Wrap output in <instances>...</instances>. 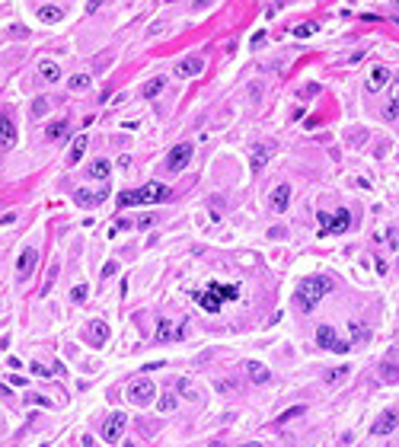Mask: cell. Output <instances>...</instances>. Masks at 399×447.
Returning a JSON list of instances; mask_svg holds the SVG:
<instances>
[{"label":"cell","instance_id":"cell-1","mask_svg":"<svg viewBox=\"0 0 399 447\" xmlns=\"http://www.w3.org/2000/svg\"><path fill=\"white\" fill-rule=\"evenodd\" d=\"M156 201H173V189L160 186V182H147L135 192H122L118 195V204L122 208H135V204H156Z\"/></svg>","mask_w":399,"mask_h":447},{"label":"cell","instance_id":"cell-2","mask_svg":"<svg viewBox=\"0 0 399 447\" xmlns=\"http://www.w3.org/2000/svg\"><path fill=\"white\" fill-rule=\"evenodd\" d=\"M329 291H332V281L326 275H307L304 281H300V287H297V307L300 310H313Z\"/></svg>","mask_w":399,"mask_h":447},{"label":"cell","instance_id":"cell-3","mask_svg":"<svg viewBox=\"0 0 399 447\" xmlns=\"http://www.w3.org/2000/svg\"><path fill=\"white\" fill-rule=\"evenodd\" d=\"M240 297V287L236 284H208L204 291H198L195 294V304L201 307V310H208V313H217L221 310V304L224 300H236Z\"/></svg>","mask_w":399,"mask_h":447},{"label":"cell","instance_id":"cell-4","mask_svg":"<svg viewBox=\"0 0 399 447\" xmlns=\"http://www.w3.org/2000/svg\"><path fill=\"white\" fill-rule=\"evenodd\" d=\"M128 400L135 403V406H150L153 403V396H156V386L150 383V377H141V380H131L128 383Z\"/></svg>","mask_w":399,"mask_h":447},{"label":"cell","instance_id":"cell-5","mask_svg":"<svg viewBox=\"0 0 399 447\" xmlns=\"http://www.w3.org/2000/svg\"><path fill=\"white\" fill-rule=\"evenodd\" d=\"M320 221H323V233H345L348 227L355 224V214L348 211V208H338L332 217L329 214H320Z\"/></svg>","mask_w":399,"mask_h":447},{"label":"cell","instance_id":"cell-6","mask_svg":"<svg viewBox=\"0 0 399 447\" xmlns=\"http://www.w3.org/2000/svg\"><path fill=\"white\" fill-rule=\"evenodd\" d=\"M125 412H112L105 418V425H102V441H109V444H115L118 438H122V431H125Z\"/></svg>","mask_w":399,"mask_h":447},{"label":"cell","instance_id":"cell-7","mask_svg":"<svg viewBox=\"0 0 399 447\" xmlns=\"http://www.w3.org/2000/svg\"><path fill=\"white\" fill-rule=\"evenodd\" d=\"M189 160H192V144H176V147L169 150L166 170H173V173H179V170H185V166H189Z\"/></svg>","mask_w":399,"mask_h":447},{"label":"cell","instance_id":"cell-8","mask_svg":"<svg viewBox=\"0 0 399 447\" xmlns=\"http://www.w3.org/2000/svg\"><path fill=\"white\" fill-rule=\"evenodd\" d=\"M316 342H320L323 348H329V352H335V355H345V352H348V342H338V339H335L332 326H320V329H316Z\"/></svg>","mask_w":399,"mask_h":447},{"label":"cell","instance_id":"cell-9","mask_svg":"<svg viewBox=\"0 0 399 447\" xmlns=\"http://www.w3.org/2000/svg\"><path fill=\"white\" fill-rule=\"evenodd\" d=\"M35 262H39V252H35L32 246H26V249H22V256H19V262H16V275H19V281H26V278L35 272Z\"/></svg>","mask_w":399,"mask_h":447},{"label":"cell","instance_id":"cell-10","mask_svg":"<svg viewBox=\"0 0 399 447\" xmlns=\"http://www.w3.org/2000/svg\"><path fill=\"white\" fill-rule=\"evenodd\" d=\"M179 335H185V326L182 329H176L173 320H156V332H153V342H173Z\"/></svg>","mask_w":399,"mask_h":447},{"label":"cell","instance_id":"cell-11","mask_svg":"<svg viewBox=\"0 0 399 447\" xmlns=\"http://www.w3.org/2000/svg\"><path fill=\"white\" fill-rule=\"evenodd\" d=\"M396 425H399V415L393 412V409H386V412L377 418V422H374V434H390V431H396Z\"/></svg>","mask_w":399,"mask_h":447},{"label":"cell","instance_id":"cell-12","mask_svg":"<svg viewBox=\"0 0 399 447\" xmlns=\"http://www.w3.org/2000/svg\"><path fill=\"white\" fill-rule=\"evenodd\" d=\"M16 141H19V135H16V125L10 122L7 115H0V147H13Z\"/></svg>","mask_w":399,"mask_h":447},{"label":"cell","instance_id":"cell-13","mask_svg":"<svg viewBox=\"0 0 399 447\" xmlns=\"http://www.w3.org/2000/svg\"><path fill=\"white\" fill-rule=\"evenodd\" d=\"M201 70H204L201 58H185L182 64H176V77H198Z\"/></svg>","mask_w":399,"mask_h":447},{"label":"cell","instance_id":"cell-14","mask_svg":"<svg viewBox=\"0 0 399 447\" xmlns=\"http://www.w3.org/2000/svg\"><path fill=\"white\" fill-rule=\"evenodd\" d=\"M74 201H77V204H83V208H93V204H102V201H105V192L77 189V192H74Z\"/></svg>","mask_w":399,"mask_h":447},{"label":"cell","instance_id":"cell-15","mask_svg":"<svg viewBox=\"0 0 399 447\" xmlns=\"http://www.w3.org/2000/svg\"><path fill=\"white\" fill-rule=\"evenodd\" d=\"M287 204H291V186H278L272 192V208L281 214V211H287Z\"/></svg>","mask_w":399,"mask_h":447},{"label":"cell","instance_id":"cell-16","mask_svg":"<svg viewBox=\"0 0 399 447\" xmlns=\"http://www.w3.org/2000/svg\"><path fill=\"white\" fill-rule=\"evenodd\" d=\"M246 374H249L252 383H269V380H272V371L265 367V364H259V361H249V364H246Z\"/></svg>","mask_w":399,"mask_h":447},{"label":"cell","instance_id":"cell-17","mask_svg":"<svg viewBox=\"0 0 399 447\" xmlns=\"http://www.w3.org/2000/svg\"><path fill=\"white\" fill-rule=\"evenodd\" d=\"M390 80H393V77H390V70H386L383 64H377V67L370 70V80H367V87H370V90H383Z\"/></svg>","mask_w":399,"mask_h":447},{"label":"cell","instance_id":"cell-18","mask_svg":"<svg viewBox=\"0 0 399 447\" xmlns=\"http://www.w3.org/2000/svg\"><path fill=\"white\" fill-rule=\"evenodd\" d=\"M87 135H80V138H74V147H70V153H67V160H70V166H74V163H80V156L83 153H87Z\"/></svg>","mask_w":399,"mask_h":447},{"label":"cell","instance_id":"cell-19","mask_svg":"<svg viewBox=\"0 0 399 447\" xmlns=\"http://www.w3.org/2000/svg\"><path fill=\"white\" fill-rule=\"evenodd\" d=\"M399 115V80H390V106H386V118Z\"/></svg>","mask_w":399,"mask_h":447},{"label":"cell","instance_id":"cell-20","mask_svg":"<svg viewBox=\"0 0 399 447\" xmlns=\"http://www.w3.org/2000/svg\"><path fill=\"white\" fill-rule=\"evenodd\" d=\"M269 153H272V144H256V153H252V173L262 170L265 160H269Z\"/></svg>","mask_w":399,"mask_h":447},{"label":"cell","instance_id":"cell-21","mask_svg":"<svg viewBox=\"0 0 399 447\" xmlns=\"http://www.w3.org/2000/svg\"><path fill=\"white\" fill-rule=\"evenodd\" d=\"M39 19L58 22V19H61V7H58V4H42V7H39Z\"/></svg>","mask_w":399,"mask_h":447},{"label":"cell","instance_id":"cell-22","mask_svg":"<svg viewBox=\"0 0 399 447\" xmlns=\"http://www.w3.org/2000/svg\"><path fill=\"white\" fill-rule=\"evenodd\" d=\"M39 74H42V80L55 83L58 77H61V70H58V64H55V61H42V64H39Z\"/></svg>","mask_w":399,"mask_h":447},{"label":"cell","instance_id":"cell-23","mask_svg":"<svg viewBox=\"0 0 399 447\" xmlns=\"http://www.w3.org/2000/svg\"><path fill=\"white\" fill-rule=\"evenodd\" d=\"M367 335H370L367 326H364V323H358V320H352V342L361 345V342H367Z\"/></svg>","mask_w":399,"mask_h":447},{"label":"cell","instance_id":"cell-24","mask_svg":"<svg viewBox=\"0 0 399 447\" xmlns=\"http://www.w3.org/2000/svg\"><path fill=\"white\" fill-rule=\"evenodd\" d=\"M90 339H93V342H105V339H109V326H105L102 320H96V323L90 326Z\"/></svg>","mask_w":399,"mask_h":447},{"label":"cell","instance_id":"cell-25","mask_svg":"<svg viewBox=\"0 0 399 447\" xmlns=\"http://www.w3.org/2000/svg\"><path fill=\"white\" fill-rule=\"evenodd\" d=\"M45 138H48V141H61V138H67V122H55V125H48Z\"/></svg>","mask_w":399,"mask_h":447},{"label":"cell","instance_id":"cell-26","mask_svg":"<svg viewBox=\"0 0 399 447\" xmlns=\"http://www.w3.org/2000/svg\"><path fill=\"white\" fill-rule=\"evenodd\" d=\"M163 87H166V80H163V77H153L147 87H144V96H147V99H153V96L163 93Z\"/></svg>","mask_w":399,"mask_h":447},{"label":"cell","instance_id":"cell-27","mask_svg":"<svg viewBox=\"0 0 399 447\" xmlns=\"http://www.w3.org/2000/svg\"><path fill=\"white\" fill-rule=\"evenodd\" d=\"M173 409H176V393H163L156 400V412H173Z\"/></svg>","mask_w":399,"mask_h":447},{"label":"cell","instance_id":"cell-28","mask_svg":"<svg viewBox=\"0 0 399 447\" xmlns=\"http://www.w3.org/2000/svg\"><path fill=\"white\" fill-rule=\"evenodd\" d=\"M109 170H112V166H109V160H93V166H90V176H96V179H105V176H109Z\"/></svg>","mask_w":399,"mask_h":447},{"label":"cell","instance_id":"cell-29","mask_svg":"<svg viewBox=\"0 0 399 447\" xmlns=\"http://www.w3.org/2000/svg\"><path fill=\"white\" fill-rule=\"evenodd\" d=\"M304 415V406H291V409H284L281 415H278V425H284V422H294V418H300Z\"/></svg>","mask_w":399,"mask_h":447},{"label":"cell","instance_id":"cell-30","mask_svg":"<svg viewBox=\"0 0 399 447\" xmlns=\"http://www.w3.org/2000/svg\"><path fill=\"white\" fill-rule=\"evenodd\" d=\"M176 386H179V393H182L185 400H201V393H198V390H195V386H192L189 380H179Z\"/></svg>","mask_w":399,"mask_h":447},{"label":"cell","instance_id":"cell-31","mask_svg":"<svg viewBox=\"0 0 399 447\" xmlns=\"http://www.w3.org/2000/svg\"><path fill=\"white\" fill-rule=\"evenodd\" d=\"M70 90H90V74H74L70 77Z\"/></svg>","mask_w":399,"mask_h":447},{"label":"cell","instance_id":"cell-32","mask_svg":"<svg viewBox=\"0 0 399 447\" xmlns=\"http://www.w3.org/2000/svg\"><path fill=\"white\" fill-rule=\"evenodd\" d=\"M320 26H316V22H300V26L294 29V35H297V39H307V35H313V32H316Z\"/></svg>","mask_w":399,"mask_h":447},{"label":"cell","instance_id":"cell-33","mask_svg":"<svg viewBox=\"0 0 399 447\" xmlns=\"http://www.w3.org/2000/svg\"><path fill=\"white\" fill-rule=\"evenodd\" d=\"M87 294H90V287H87V284H77L74 291H70V297H74V304H83V300H87Z\"/></svg>","mask_w":399,"mask_h":447},{"label":"cell","instance_id":"cell-34","mask_svg":"<svg viewBox=\"0 0 399 447\" xmlns=\"http://www.w3.org/2000/svg\"><path fill=\"white\" fill-rule=\"evenodd\" d=\"M348 371H352V367H335L329 377H326V383H338V380H345V377H348Z\"/></svg>","mask_w":399,"mask_h":447},{"label":"cell","instance_id":"cell-35","mask_svg":"<svg viewBox=\"0 0 399 447\" xmlns=\"http://www.w3.org/2000/svg\"><path fill=\"white\" fill-rule=\"evenodd\" d=\"M217 390H221V393H236L240 383L236 380H217Z\"/></svg>","mask_w":399,"mask_h":447},{"label":"cell","instance_id":"cell-36","mask_svg":"<svg viewBox=\"0 0 399 447\" xmlns=\"http://www.w3.org/2000/svg\"><path fill=\"white\" fill-rule=\"evenodd\" d=\"M45 109H48V99H45V96H39V99L32 102V115H42Z\"/></svg>","mask_w":399,"mask_h":447},{"label":"cell","instance_id":"cell-37","mask_svg":"<svg viewBox=\"0 0 399 447\" xmlns=\"http://www.w3.org/2000/svg\"><path fill=\"white\" fill-rule=\"evenodd\" d=\"M32 374H35V377H48V374H55V371H48L42 361H35V364H32Z\"/></svg>","mask_w":399,"mask_h":447},{"label":"cell","instance_id":"cell-38","mask_svg":"<svg viewBox=\"0 0 399 447\" xmlns=\"http://www.w3.org/2000/svg\"><path fill=\"white\" fill-rule=\"evenodd\" d=\"M115 272H118V262H105L102 265V278H112Z\"/></svg>","mask_w":399,"mask_h":447},{"label":"cell","instance_id":"cell-39","mask_svg":"<svg viewBox=\"0 0 399 447\" xmlns=\"http://www.w3.org/2000/svg\"><path fill=\"white\" fill-rule=\"evenodd\" d=\"M265 42V32H256V35H252V48H259Z\"/></svg>","mask_w":399,"mask_h":447},{"label":"cell","instance_id":"cell-40","mask_svg":"<svg viewBox=\"0 0 399 447\" xmlns=\"http://www.w3.org/2000/svg\"><path fill=\"white\" fill-rule=\"evenodd\" d=\"M83 447H96V441L90 438V434H83Z\"/></svg>","mask_w":399,"mask_h":447},{"label":"cell","instance_id":"cell-41","mask_svg":"<svg viewBox=\"0 0 399 447\" xmlns=\"http://www.w3.org/2000/svg\"><path fill=\"white\" fill-rule=\"evenodd\" d=\"M246 447H262V444H246Z\"/></svg>","mask_w":399,"mask_h":447},{"label":"cell","instance_id":"cell-42","mask_svg":"<svg viewBox=\"0 0 399 447\" xmlns=\"http://www.w3.org/2000/svg\"><path fill=\"white\" fill-rule=\"evenodd\" d=\"M125 447H138V444H125Z\"/></svg>","mask_w":399,"mask_h":447}]
</instances>
